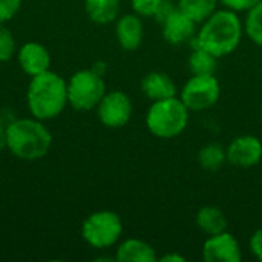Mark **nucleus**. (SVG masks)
<instances>
[{
	"instance_id": "22",
	"label": "nucleus",
	"mask_w": 262,
	"mask_h": 262,
	"mask_svg": "<svg viewBox=\"0 0 262 262\" xmlns=\"http://www.w3.org/2000/svg\"><path fill=\"white\" fill-rule=\"evenodd\" d=\"M15 52V40L11 31L5 26V23H0V63L9 61Z\"/></svg>"
},
{
	"instance_id": "19",
	"label": "nucleus",
	"mask_w": 262,
	"mask_h": 262,
	"mask_svg": "<svg viewBox=\"0 0 262 262\" xmlns=\"http://www.w3.org/2000/svg\"><path fill=\"white\" fill-rule=\"evenodd\" d=\"M196 160L204 170L216 172L227 163V152L224 146L218 143H209L198 150Z\"/></svg>"
},
{
	"instance_id": "31",
	"label": "nucleus",
	"mask_w": 262,
	"mask_h": 262,
	"mask_svg": "<svg viewBox=\"0 0 262 262\" xmlns=\"http://www.w3.org/2000/svg\"><path fill=\"white\" fill-rule=\"evenodd\" d=\"M173 2H177V0H173Z\"/></svg>"
},
{
	"instance_id": "4",
	"label": "nucleus",
	"mask_w": 262,
	"mask_h": 262,
	"mask_svg": "<svg viewBox=\"0 0 262 262\" xmlns=\"http://www.w3.org/2000/svg\"><path fill=\"white\" fill-rule=\"evenodd\" d=\"M190 111L181 101V98L172 97L166 100L152 101L146 112L147 130L161 140H170L180 137L189 126Z\"/></svg>"
},
{
	"instance_id": "3",
	"label": "nucleus",
	"mask_w": 262,
	"mask_h": 262,
	"mask_svg": "<svg viewBox=\"0 0 262 262\" xmlns=\"http://www.w3.org/2000/svg\"><path fill=\"white\" fill-rule=\"evenodd\" d=\"M52 134L41 120L17 118L6 124V149L25 161H35L48 155Z\"/></svg>"
},
{
	"instance_id": "24",
	"label": "nucleus",
	"mask_w": 262,
	"mask_h": 262,
	"mask_svg": "<svg viewBox=\"0 0 262 262\" xmlns=\"http://www.w3.org/2000/svg\"><path fill=\"white\" fill-rule=\"evenodd\" d=\"M23 0H0V23H6L20 11Z\"/></svg>"
},
{
	"instance_id": "16",
	"label": "nucleus",
	"mask_w": 262,
	"mask_h": 262,
	"mask_svg": "<svg viewBox=\"0 0 262 262\" xmlns=\"http://www.w3.org/2000/svg\"><path fill=\"white\" fill-rule=\"evenodd\" d=\"M195 223H196V227L207 236L226 232L227 226H229L224 210L220 209L218 206H212V204L203 206L196 212Z\"/></svg>"
},
{
	"instance_id": "25",
	"label": "nucleus",
	"mask_w": 262,
	"mask_h": 262,
	"mask_svg": "<svg viewBox=\"0 0 262 262\" xmlns=\"http://www.w3.org/2000/svg\"><path fill=\"white\" fill-rule=\"evenodd\" d=\"M258 2L261 0H220V5H223V8H227L239 14V12H247Z\"/></svg>"
},
{
	"instance_id": "15",
	"label": "nucleus",
	"mask_w": 262,
	"mask_h": 262,
	"mask_svg": "<svg viewBox=\"0 0 262 262\" xmlns=\"http://www.w3.org/2000/svg\"><path fill=\"white\" fill-rule=\"evenodd\" d=\"M115 261L118 262H157V250L146 241L138 238H127L121 241L115 250Z\"/></svg>"
},
{
	"instance_id": "20",
	"label": "nucleus",
	"mask_w": 262,
	"mask_h": 262,
	"mask_svg": "<svg viewBox=\"0 0 262 262\" xmlns=\"http://www.w3.org/2000/svg\"><path fill=\"white\" fill-rule=\"evenodd\" d=\"M178 9L198 25L209 18L220 6V0H177Z\"/></svg>"
},
{
	"instance_id": "5",
	"label": "nucleus",
	"mask_w": 262,
	"mask_h": 262,
	"mask_svg": "<svg viewBox=\"0 0 262 262\" xmlns=\"http://www.w3.org/2000/svg\"><path fill=\"white\" fill-rule=\"evenodd\" d=\"M123 235V221L112 210H97L81 224V236L88 246L97 250L114 247Z\"/></svg>"
},
{
	"instance_id": "30",
	"label": "nucleus",
	"mask_w": 262,
	"mask_h": 262,
	"mask_svg": "<svg viewBox=\"0 0 262 262\" xmlns=\"http://www.w3.org/2000/svg\"><path fill=\"white\" fill-rule=\"evenodd\" d=\"M261 115H262V106H261Z\"/></svg>"
},
{
	"instance_id": "18",
	"label": "nucleus",
	"mask_w": 262,
	"mask_h": 262,
	"mask_svg": "<svg viewBox=\"0 0 262 262\" xmlns=\"http://www.w3.org/2000/svg\"><path fill=\"white\" fill-rule=\"evenodd\" d=\"M192 51L187 58V66L192 72V75H210L216 72L218 60L213 54L203 49L201 46L190 45Z\"/></svg>"
},
{
	"instance_id": "11",
	"label": "nucleus",
	"mask_w": 262,
	"mask_h": 262,
	"mask_svg": "<svg viewBox=\"0 0 262 262\" xmlns=\"http://www.w3.org/2000/svg\"><path fill=\"white\" fill-rule=\"evenodd\" d=\"M198 23L181 12L178 8L161 23L163 38L172 46L192 45L198 32Z\"/></svg>"
},
{
	"instance_id": "7",
	"label": "nucleus",
	"mask_w": 262,
	"mask_h": 262,
	"mask_svg": "<svg viewBox=\"0 0 262 262\" xmlns=\"http://www.w3.org/2000/svg\"><path fill=\"white\" fill-rule=\"evenodd\" d=\"M181 101L190 112H203L212 109L221 97V84L215 74L192 75L181 88Z\"/></svg>"
},
{
	"instance_id": "9",
	"label": "nucleus",
	"mask_w": 262,
	"mask_h": 262,
	"mask_svg": "<svg viewBox=\"0 0 262 262\" xmlns=\"http://www.w3.org/2000/svg\"><path fill=\"white\" fill-rule=\"evenodd\" d=\"M227 163L238 169H252L262 160V141L256 135H239L226 147Z\"/></svg>"
},
{
	"instance_id": "13",
	"label": "nucleus",
	"mask_w": 262,
	"mask_h": 262,
	"mask_svg": "<svg viewBox=\"0 0 262 262\" xmlns=\"http://www.w3.org/2000/svg\"><path fill=\"white\" fill-rule=\"evenodd\" d=\"M144 35L143 20L138 14H123L115 20V37L124 51H135L141 46Z\"/></svg>"
},
{
	"instance_id": "17",
	"label": "nucleus",
	"mask_w": 262,
	"mask_h": 262,
	"mask_svg": "<svg viewBox=\"0 0 262 262\" xmlns=\"http://www.w3.org/2000/svg\"><path fill=\"white\" fill-rule=\"evenodd\" d=\"M121 0H84L88 17L97 25H109L120 15Z\"/></svg>"
},
{
	"instance_id": "29",
	"label": "nucleus",
	"mask_w": 262,
	"mask_h": 262,
	"mask_svg": "<svg viewBox=\"0 0 262 262\" xmlns=\"http://www.w3.org/2000/svg\"><path fill=\"white\" fill-rule=\"evenodd\" d=\"M6 149V126L0 123V154Z\"/></svg>"
},
{
	"instance_id": "6",
	"label": "nucleus",
	"mask_w": 262,
	"mask_h": 262,
	"mask_svg": "<svg viewBox=\"0 0 262 262\" xmlns=\"http://www.w3.org/2000/svg\"><path fill=\"white\" fill-rule=\"evenodd\" d=\"M106 92L103 77L91 68L77 71L68 80V103L77 111L97 109Z\"/></svg>"
},
{
	"instance_id": "1",
	"label": "nucleus",
	"mask_w": 262,
	"mask_h": 262,
	"mask_svg": "<svg viewBox=\"0 0 262 262\" xmlns=\"http://www.w3.org/2000/svg\"><path fill=\"white\" fill-rule=\"evenodd\" d=\"M244 35V21L238 12L227 8L216 9L209 18L198 26V32L192 45L213 54L216 58L230 55L241 45Z\"/></svg>"
},
{
	"instance_id": "2",
	"label": "nucleus",
	"mask_w": 262,
	"mask_h": 262,
	"mask_svg": "<svg viewBox=\"0 0 262 262\" xmlns=\"http://www.w3.org/2000/svg\"><path fill=\"white\" fill-rule=\"evenodd\" d=\"M29 114L41 121L57 118L68 103V81L54 71L31 77L26 91Z\"/></svg>"
},
{
	"instance_id": "10",
	"label": "nucleus",
	"mask_w": 262,
	"mask_h": 262,
	"mask_svg": "<svg viewBox=\"0 0 262 262\" xmlns=\"http://www.w3.org/2000/svg\"><path fill=\"white\" fill-rule=\"evenodd\" d=\"M201 255L206 262H241L243 259L238 239L227 230L207 236L203 243Z\"/></svg>"
},
{
	"instance_id": "12",
	"label": "nucleus",
	"mask_w": 262,
	"mask_h": 262,
	"mask_svg": "<svg viewBox=\"0 0 262 262\" xmlns=\"http://www.w3.org/2000/svg\"><path fill=\"white\" fill-rule=\"evenodd\" d=\"M17 61L20 69L29 75L35 77L51 68V54L46 46L38 41L25 43L17 52Z\"/></svg>"
},
{
	"instance_id": "23",
	"label": "nucleus",
	"mask_w": 262,
	"mask_h": 262,
	"mask_svg": "<svg viewBox=\"0 0 262 262\" xmlns=\"http://www.w3.org/2000/svg\"><path fill=\"white\" fill-rule=\"evenodd\" d=\"M163 0H130L132 11L143 17H154Z\"/></svg>"
},
{
	"instance_id": "8",
	"label": "nucleus",
	"mask_w": 262,
	"mask_h": 262,
	"mask_svg": "<svg viewBox=\"0 0 262 262\" xmlns=\"http://www.w3.org/2000/svg\"><path fill=\"white\" fill-rule=\"evenodd\" d=\"M97 115L103 126L109 129H120L126 126L134 115L132 100L123 91H109L98 103Z\"/></svg>"
},
{
	"instance_id": "14",
	"label": "nucleus",
	"mask_w": 262,
	"mask_h": 262,
	"mask_svg": "<svg viewBox=\"0 0 262 262\" xmlns=\"http://www.w3.org/2000/svg\"><path fill=\"white\" fill-rule=\"evenodd\" d=\"M141 92L150 101L166 100L178 95V89L172 77L161 71H152L141 78Z\"/></svg>"
},
{
	"instance_id": "26",
	"label": "nucleus",
	"mask_w": 262,
	"mask_h": 262,
	"mask_svg": "<svg viewBox=\"0 0 262 262\" xmlns=\"http://www.w3.org/2000/svg\"><path fill=\"white\" fill-rule=\"evenodd\" d=\"M249 247H250V252L252 255L258 259V261L262 262V227L261 229H256L250 239H249Z\"/></svg>"
},
{
	"instance_id": "28",
	"label": "nucleus",
	"mask_w": 262,
	"mask_h": 262,
	"mask_svg": "<svg viewBox=\"0 0 262 262\" xmlns=\"http://www.w3.org/2000/svg\"><path fill=\"white\" fill-rule=\"evenodd\" d=\"M158 261H161V262H184L186 261V258H184V256H181V255H178V253H166L164 256L158 258Z\"/></svg>"
},
{
	"instance_id": "21",
	"label": "nucleus",
	"mask_w": 262,
	"mask_h": 262,
	"mask_svg": "<svg viewBox=\"0 0 262 262\" xmlns=\"http://www.w3.org/2000/svg\"><path fill=\"white\" fill-rule=\"evenodd\" d=\"M244 34L250 38L252 43L262 48V0L246 12Z\"/></svg>"
},
{
	"instance_id": "27",
	"label": "nucleus",
	"mask_w": 262,
	"mask_h": 262,
	"mask_svg": "<svg viewBox=\"0 0 262 262\" xmlns=\"http://www.w3.org/2000/svg\"><path fill=\"white\" fill-rule=\"evenodd\" d=\"M91 69H92L94 72H97L98 75L104 77V75H106V71H107V64H106L103 60H98V61H95V63L91 66Z\"/></svg>"
}]
</instances>
